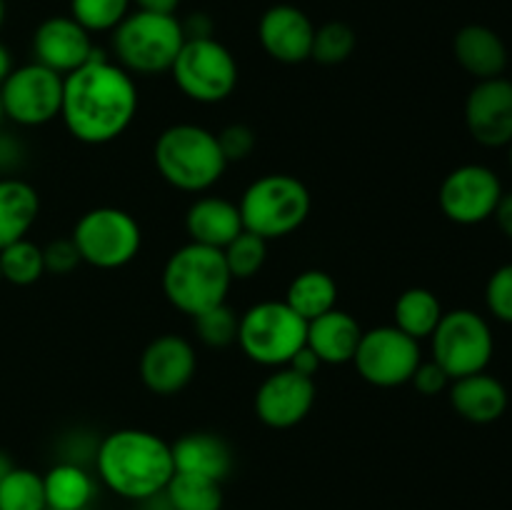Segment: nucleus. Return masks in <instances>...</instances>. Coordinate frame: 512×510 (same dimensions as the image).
<instances>
[{"label":"nucleus","mask_w":512,"mask_h":510,"mask_svg":"<svg viewBox=\"0 0 512 510\" xmlns=\"http://www.w3.org/2000/svg\"><path fill=\"white\" fill-rule=\"evenodd\" d=\"M140 95L135 78L108 55L98 53L63 78L60 118L75 140L108 145L133 125Z\"/></svg>","instance_id":"f257e3e1"},{"label":"nucleus","mask_w":512,"mask_h":510,"mask_svg":"<svg viewBox=\"0 0 512 510\" xmlns=\"http://www.w3.org/2000/svg\"><path fill=\"white\" fill-rule=\"evenodd\" d=\"M95 470L108 490L125 500L163 495L175 473L170 443L140 428H120L95 448Z\"/></svg>","instance_id":"f03ea898"},{"label":"nucleus","mask_w":512,"mask_h":510,"mask_svg":"<svg viewBox=\"0 0 512 510\" xmlns=\"http://www.w3.org/2000/svg\"><path fill=\"white\" fill-rule=\"evenodd\" d=\"M160 178L183 193H208L225 175L228 160L213 130L195 123L168 125L153 148Z\"/></svg>","instance_id":"7ed1b4c3"},{"label":"nucleus","mask_w":512,"mask_h":510,"mask_svg":"<svg viewBox=\"0 0 512 510\" xmlns=\"http://www.w3.org/2000/svg\"><path fill=\"white\" fill-rule=\"evenodd\" d=\"M163 295L175 310L185 315H198L228 300L230 270L225 265L223 250L200 243H185L165 260Z\"/></svg>","instance_id":"20e7f679"},{"label":"nucleus","mask_w":512,"mask_h":510,"mask_svg":"<svg viewBox=\"0 0 512 510\" xmlns=\"http://www.w3.org/2000/svg\"><path fill=\"white\" fill-rule=\"evenodd\" d=\"M313 195L308 185L288 173H268L255 178L240 195L243 228L270 240L288 238L308 220Z\"/></svg>","instance_id":"39448f33"},{"label":"nucleus","mask_w":512,"mask_h":510,"mask_svg":"<svg viewBox=\"0 0 512 510\" xmlns=\"http://www.w3.org/2000/svg\"><path fill=\"white\" fill-rule=\"evenodd\" d=\"M183 43V25L175 15L135 10L113 30L115 63L130 75L170 73Z\"/></svg>","instance_id":"423d86ee"},{"label":"nucleus","mask_w":512,"mask_h":510,"mask_svg":"<svg viewBox=\"0 0 512 510\" xmlns=\"http://www.w3.org/2000/svg\"><path fill=\"white\" fill-rule=\"evenodd\" d=\"M308 338V320L300 318L285 300H263L240 315L238 348L250 363L283 368Z\"/></svg>","instance_id":"0eeeda50"},{"label":"nucleus","mask_w":512,"mask_h":510,"mask_svg":"<svg viewBox=\"0 0 512 510\" xmlns=\"http://www.w3.org/2000/svg\"><path fill=\"white\" fill-rule=\"evenodd\" d=\"M70 240L83 263L98 270H118L138 258L143 230L128 210L100 205L80 215Z\"/></svg>","instance_id":"6e6552de"},{"label":"nucleus","mask_w":512,"mask_h":510,"mask_svg":"<svg viewBox=\"0 0 512 510\" xmlns=\"http://www.w3.org/2000/svg\"><path fill=\"white\" fill-rule=\"evenodd\" d=\"M175 85L180 93L195 103H223L238 88V60L220 40L185 38L173 68Z\"/></svg>","instance_id":"1a4fd4ad"},{"label":"nucleus","mask_w":512,"mask_h":510,"mask_svg":"<svg viewBox=\"0 0 512 510\" xmlns=\"http://www.w3.org/2000/svg\"><path fill=\"white\" fill-rule=\"evenodd\" d=\"M430 340H433V360L448 373L450 380L483 373L493 360V330L488 320L475 310L458 308L443 313Z\"/></svg>","instance_id":"9d476101"},{"label":"nucleus","mask_w":512,"mask_h":510,"mask_svg":"<svg viewBox=\"0 0 512 510\" xmlns=\"http://www.w3.org/2000/svg\"><path fill=\"white\" fill-rule=\"evenodd\" d=\"M0 103L10 123L20 128H40L60 118L63 105V75L40 63L20 65L10 70L0 83Z\"/></svg>","instance_id":"9b49d317"},{"label":"nucleus","mask_w":512,"mask_h":510,"mask_svg":"<svg viewBox=\"0 0 512 510\" xmlns=\"http://www.w3.org/2000/svg\"><path fill=\"white\" fill-rule=\"evenodd\" d=\"M423 360L420 343L395 325H378L363 330L353 365L365 383L375 388H398L410 383L415 368Z\"/></svg>","instance_id":"f8f14e48"},{"label":"nucleus","mask_w":512,"mask_h":510,"mask_svg":"<svg viewBox=\"0 0 512 510\" xmlns=\"http://www.w3.org/2000/svg\"><path fill=\"white\" fill-rule=\"evenodd\" d=\"M503 198V183L488 165L468 163L450 170L440 183L438 203L448 220L458 225H478L493 218Z\"/></svg>","instance_id":"ddd939ff"},{"label":"nucleus","mask_w":512,"mask_h":510,"mask_svg":"<svg viewBox=\"0 0 512 510\" xmlns=\"http://www.w3.org/2000/svg\"><path fill=\"white\" fill-rule=\"evenodd\" d=\"M315 395L318 388L313 378H305L283 365L275 368L255 390V415L268 428L290 430L308 418L315 405Z\"/></svg>","instance_id":"4468645a"},{"label":"nucleus","mask_w":512,"mask_h":510,"mask_svg":"<svg viewBox=\"0 0 512 510\" xmlns=\"http://www.w3.org/2000/svg\"><path fill=\"white\" fill-rule=\"evenodd\" d=\"M465 125L475 143L503 148L512 143V80H478L465 98Z\"/></svg>","instance_id":"2eb2a0df"},{"label":"nucleus","mask_w":512,"mask_h":510,"mask_svg":"<svg viewBox=\"0 0 512 510\" xmlns=\"http://www.w3.org/2000/svg\"><path fill=\"white\" fill-rule=\"evenodd\" d=\"M198 370L195 348L188 338L175 333L158 335L140 355V380L155 395H178L190 385Z\"/></svg>","instance_id":"dca6fc26"},{"label":"nucleus","mask_w":512,"mask_h":510,"mask_svg":"<svg viewBox=\"0 0 512 510\" xmlns=\"http://www.w3.org/2000/svg\"><path fill=\"white\" fill-rule=\"evenodd\" d=\"M95 53L98 48L93 45V35L73 15H53L35 28V63L55 70L63 78L88 63Z\"/></svg>","instance_id":"f3484780"},{"label":"nucleus","mask_w":512,"mask_h":510,"mask_svg":"<svg viewBox=\"0 0 512 510\" xmlns=\"http://www.w3.org/2000/svg\"><path fill=\"white\" fill-rule=\"evenodd\" d=\"M315 25L300 8L288 3L273 5L258 23V40L265 53L285 65H298L310 60Z\"/></svg>","instance_id":"a211bd4d"},{"label":"nucleus","mask_w":512,"mask_h":510,"mask_svg":"<svg viewBox=\"0 0 512 510\" xmlns=\"http://www.w3.org/2000/svg\"><path fill=\"white\" fill-rule=\"evenodd\" d=\"M243 230L238 203L220 198V195H200L185 210V233H188L190 243L223 250Z\"/></svg>","instance_id":"6ab92c4d"},{"label":"nucleus","mask_w":512,"mask_h":510,"mask_svg":"<svg viewBox=\"0 0 512 510\" xmlns=\"http://www.w3.org/2000/svg\"><path fill=\"white\" fill-rule=\"evenodd\" d=\"M175 473H193L223 483L233 470V450L220 435L193 430L170 443Z\"/></svg>","instance_id":"aec40b11"},{"label":"nucleus","mask_w":512,"mask_h":510,"mask_svg":"<svg viewBox=\"0 0 512 510\" xmlns=\"http://www.w3.org/2000/svg\"><path fill=\"white\" fill-rule=\"evenodd\" d=\"M448 393L455 413L475 425L495 423L508 410V390L498 378L488 375L485 370L453 380Z\"/></svg>","instance_id":"412c9836"},{"label":"nucleus","mask_w":512,"mask_h":510,"mask_svg":"<svg viewBox=\"0 0 512 510\" xmlns=\"http://www.w3.org/2000/svg\"><path fill=\"white\" fill-rule=\"evenodd\" d=\"M453 53L460 68L475 80L500 78L508 68V48L503 38L488 25H465L455 33Z\"/></svg>","instance_id":"4be33fe9"},{"label":"nucleus","mask_w":512,"mask_h":510,"mask_svg":"<svg viewBox=\"0 0 512 510\" xmlns=\"http://www.w3.org/2000/svg\"><path fill=\"white\" fill-rule=\"evenodd\" d=\"M360 335H363V328L358 320L345 310L333 308L310 320L305 345L318 355L323 365H345L353 363Z\"/></svg>","instance_id":"5701e85b"},{"label":"nucleus","mask_w":512,"mask_h":510,"mask_svg":"<svg viewBox=\"0 0 512 510\" xmlns=\"http://www.w3.org/2000/svg\"><path fill=\"white\" fill-rule=\"evenodd\" d=\"M40 215V195L28 180L10 175L0 178V250L28 238Z\"/></svg>","instance_id":"b1692460"},{"label":"nucleus","mask_w":512,"mask_h":510,"mask_svg":"<svg viewBox=\"0 0 512 510\" xmlns=\"http://www.w3.org/2000/svg\"><path fill=\"white\" fill-rule=\"evenodd\" d=\"M43 488L50 510H85L95 495V480L80 463L63 460L43 475Z\"/></svg>","instance_id":"393cba45"},{"label":"nucleus","mask_w":512,"mask_h":510,"mask_svg":"<svg viewBox=\"0 0 512 510\" xmlns=\"http://www.w3.org/2000/svg\"><path fill=\"white\" fill-rule=\"evenodd\" d=\"M283 300L300 315V318H305L310 323V320H315L318 315L335 308V303H338V283H335L333 275L325 273V270H303V273H298L290 280Z\"/></svg>","instance_id":"a878e982"},{"label":"nucleus","mask_w":512,"mask_h":510,"mask_svg":"<svg viewBox=\"0 0 512 510\" xmlns=\"http://www.w3.org/2000/svg\"><path fill=\"white\" fill-rule=\"evenodd\" d=\"M440 318H443V305H440L438 295L433 290L408 288L395 300L393 325L398 330H403L405 335L418 340V343L433 335Z\"/></svg>","instance_id":"bb28decb"},{"label":"nucleus","mask_w":512,"mask_h":510,"mask_svg":"<svg viewBox=\"0 0 512 510\" xmlns=\"http://www.w3.org/2000/svg\"><path fill=\"white\" fill-rule=\"evenodd\" d=\"M163 495L170 510H223V483L205 475L173 473Z\"/></svg>","instance_id":"cd10ccee"},{"label":"nucleus","mask_w":512,"mask_h":510,"mask_svg":"<svg viewBox=\"0 0 512 510\" xmlns=\"http://www.w3.org/2000/svg\"><path fill=\"white\" fill-rule=\"evenodd\" d=\"M0 273L5 283L18 285V288L38 283L45 275L43 248L28 238L15 240L8 248L0 250Z\"/></svg>","instance_id":"c85d7f7f"},{"label":"nucleus","mask_w":512,"mask_h":510,"mask_svg":"<svg viewBox=\"0 0 512 510\" xmlns=\"http://www.w3.org/2000/svg\"><path fill=\"white\" fill-rule=\"evenodd\" d=\"M43 475L15 465L0 483V510H45Z\"/></svg>","instance_id":"c756f323"},{"label":"nucleus","mask_w":512,"mask_h":510,"mask_svg":"<svg viewBox=\"0 0 512 510\" xmlns=\"http://www.w3.org/2000/svg\"><path fill=\"white\" fill-rule=\"evenodd\" d=\"M223 258L230 270V278L250 280L263 270L265 260H268V240L250 233V230H243L238 238L225 245Z\"/></svg>","instance_id":"7c9ffc66"},{"label":"nucleus","mask_w":512,"mask_h":510,"mask_svg":"<svg viewBox=\"0 0 512 510\" xmlns=\"http://www.w3.org/2000/svg\"><path fill=\"white\" fill-rule=\"evenodd\" d=\"M355 45H358L355 30L343 20H330L315 28L310 58L320 65H340L355 53Z\"/></svg>","instance_id":"2f4dec72"},{"label":"nucleus","mask_w":512,"mask_h":510,"mask_svg":"<svg viewBox=\"0 0 512 510\" xmlns=\"http://www.w3.org/2000/svg\"><path fill=\"white\" fill-rule=\"evenodd\" d=\"M238 320L240 315L225 300V303L193 315V328L200 343H205L208 348H228L238 340Z\"/></svg>","instance_id":"473e14b6"},{"label":"nucleus","mask_w":512,"mask_h":510,"mask_svg":"<svg viewBox=\"0 0 512 510\" xmlns=\"http://www.w3.org/2000/svg\"><path fill=\"white\" fill-rule=\"evenodd\" d=\"M133 0H70V15L93 33H108L123 23Z\"/></svg>","instance_id":"72a5a7b5"},{"label":"nucleus","mask_w":512,"mask_h":510,"mask_svg":"<svg viewBox=\"0 0 512 510\" xmlns=\"http://www.w3.org/2000/svg\"><path fill=\"white\" fill-rule=\"evenodd\" d=\"M488 310L503 323H512V263L500 265L485 285Z\"/></svg>","instance_id":"f704fd0d"},{"label":"nucleus","mask_w":512,"mask_h":510,"mask_svg":"<svg viewBox=\"0 0 512 510\" xmlns=\"http://www.w3.org/2000/svg\"><path fill=\"white\" fill-rule=\"evenodd\" d=\"M215 135H218V145L220 150H223V158L228 160V165L250 158V153H253L255 145H258V135H255V130L245 123H230Z\"/></svg>","instance_id":"c9c22d12"},{"label":"nucleus","mask_w":512,"mask_h":510,"mask_svg":"<svg viewBox=\"0 0 512 510\" xmlns=\"http://www.w3.org/2000/svg\"><path fill=\"white\" fill-rule=\"evenodd\" d=\"M43 260H45V273H53V275H70L80 263H83L78 250H75V243L70 238L50 240V243L43 248Z\"/></svg>","instance_id":"e433bc0d"},{"label":"nucleus","mask_w":512,"mask_h":510,"mask_svg":"<svg viewBox=\"0 0 512 510\" xmlns=\"http://www.w3.org/2000/svg\"><path fill=\"white\" fill-rule=\"evenodd\" d=\"M410 383H413V388L418 390L420 395H438L443 393V390H448L453 380L448 378V373H445L435 360H420Z\"/></svg>","instance_id":"4c0bfd02"},{"label":"nucleus","mask_w":512,"mask_h":510,"mask_svg":"<svg viewBox=\"0 0 512 510\" xmlns=\"http://www.w3.org/2000/svg\"><path fill=\"white\" fill-rule=\"evenodd\" d=\"M25 160V150L20 140H15L10 133L0 130V178H10L20 170Z\"/></svg>","instance_id":"58836bf2"},{"label":"nucleus","mask_w":512,"mask_h":510,"mask_svg":"<svg viewBox=\"0 0 512 510\" xmlns=\"http://www.w3.org/2000/svg\"><path fill=\"white\" fill-rule=\"evenodd\" d=\"M288 368H293L295 373L305 375V378H313L315 380V373H318V370L323 368V363H320V358L313 353V350L308 348V345H303V348H300L298 353H295L293 358H290Z\"/></svg>","instance_id":"ea45409f"},{"label":"nucleus","mask_w":512,"mask_h":510,"mask_svg":"<svg viewBox=\"0 0 512 510\" xmlns=\"http://www.w3.org/2000/svg\"><path fill=\"white\" fill-rule=\"evenodd\" d=\"M183 25L185 38H213V20L205 13H193Z\"/></svg>","instance_id":"a19ab883"},{"label":"nucleus","mask_w":512,"mask_h":510,"mask_svg":"<svg viewBox=\"0 0 512 510\" xmlns=\"http://www.w3.org/2000/svg\"><path fill=\"white\" fill-rule=\"evenodd\" d=\"M493 218L498 220V228L512 240V193H503V198H500Z\"/></svg>","instance_id":"79ce46f5"},{"label":"nucleus","mask_w":512,"mask_h":510,"mask_svg":"<svg viewBox=\"0 0 512 510\" xmlns=\"http://www.w3.org/2000/svg\"><path fill=\"white\" fill-rule=\"evenodd\" d=\"M138 5V10H148V13H163V15H175L180 0H133Z\"/></svg>","instance_id":"37998d69"},{"label":"nucleus","mask_w":512,"mask_h":510,"mask_svg":"<svg viewBox=\"0 0 512 510\" xmlns=\"http://www.w3.org/2000/svg\"><path fill=\"white\" fill-rule=\"evenodd\" d=\"M10 70H13V58H10V50L0 43V83L8 78Z\"/></svg>","instance_id":"c03bdc74"},{"label":"nucleus","mask_w":512,"mask_h":510,"mask_svg":"<svg viewBox=\"0 0 512 510\" xmlns=\"http://www.w3.org/2000/svg\"><path fill=\"white\" fill-rule=\"evenodd\" d=\"M15 468V463H13V458H10L8 453H5L3 448H0V483H3L5 480V475L10 473V470Z\"/></svg>","instance_id":"a18cd8bd"},{"label":"nucleus","mask_w":512,"mask_h":510,"mask_svg":"<svg viewBox=\"0 0 512 510\" xmlns=\"http://www.w3.org/2000/svg\"><path fill=\"white\" fill-rule=\"evenodd\" d=\"M5 23V0H0V28H3Z\"/></svg>","instance_id":"49530a36"},{"label":"nucleus","mask_w":512,"mask_h":510,"mask_svg":"<svg viewBox=\"0 0 512 510\" xmlns=\"http://www.w3.org/2000/svg\"><path fill=\"white\" fill-rule=\"evenodd\" d=\"M3 120H5V113H3V103H0V130H3Z\"/></svg>","instance_id":"de8ad7c7"},{"label":"nucleus","mask_w":512,"mask_h":510,"mask_svg":"<svg viewBox=\"0 0 512 510\" xmlns=\"http://www.w3.org/2000/svg\"><path fill=\"white\" fill-rule=\"evenodd\" d=\"M510 165H512V143H510Z\"/></svg>","instance_id":"09e8293b"},{"label":"nucleus","mask_w":512,"mask_h":510,"mask_svg":"<svg viewBox=\"0 0 512 510\" xmlns=\"http://www.w3.org/2000/svg\"><path fill=\"white\" fill-rule=\"evenodd\" d=\"M0 283H3V273H0Z\"/></svg>","instance_id":"8fccbe9b"},{"label":"nucleus","mask_w":512,"mask_h":510,"mask_svg":"<svg viewBox=\"0 0 512 510\" xmlns=\"http://www.w3.org/2000/svg\"><path fill=\"white\" fill-rule=\"evenodd\" d=\"M45 510H50V508H45Z\"/></svg>","instance_id":"3c124183"}]
</instances>
